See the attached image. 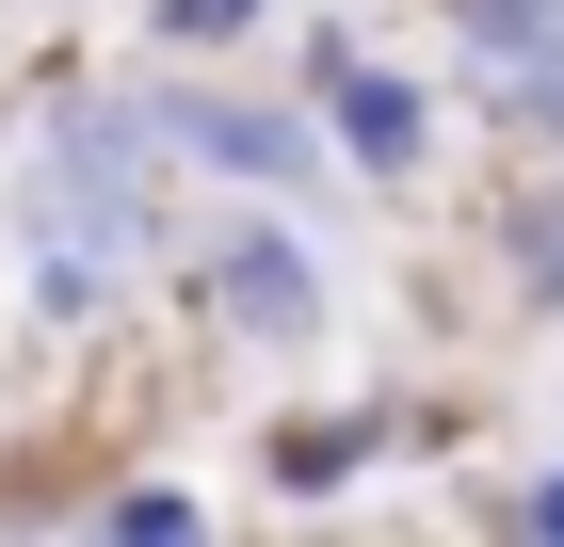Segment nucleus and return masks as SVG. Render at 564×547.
Returning a JSON list of instances; mask_svg holds the SVG:
<instances>
[{
  "label": "nucleus",
  "mask_w": 564,
  "mask_h": 547,
  "mask_svg": "<svg viewBox=\"0 0 564 547\" xmlns=\"http://www.w3.org/2000/svg\"><path fill=\"white\" fill-rule=\"evenodd\" d=\"M210 274H226V306H259V338H291V322H306V258H291V242H226Z\"/></svg>",
  "instance_id": "obj_1"
},
{
  "label": "nucleus",
  "mask_w": 564,
  "mask_h": 547,
  "mask_svg": "<svg viewBox=\"0 0 564 547\" xmlns=\"http://www.w3.org/2000/svg\"><path fill=\"white\" fill-rule=\"evenodd\" d=\"M339 129H355V145H371V162H403V145H420V113H403L388 81H339Z\"/></svg>",
  "instance_id": "obj_2"
},
{
  "label": "nucleus",
  "mask_w": 564,
  "mask_h": 547,
  "mask_svg": "<svg viewBox=\"0 0 564 547\" xmlns=\"http://www.w3.org/2000/svg\"><path fill=\"white\" fill-rule=\"evenodd\" d=\"M226 17H242V0H177V33H226Z\"/></svg>",
  "instance_id": "obj_3"
}]
</instances>
